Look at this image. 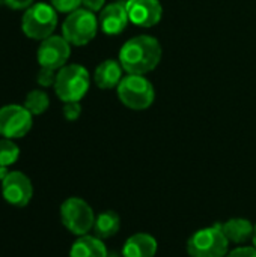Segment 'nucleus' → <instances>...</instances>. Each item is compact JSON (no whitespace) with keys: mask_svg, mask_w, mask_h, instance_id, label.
I'll return each instance as SVG.
<instances>
[{"mask_svg":"<svg viewBox=\"0 0 256 257\" xmlns=\"http://www.w3.org/2000/svg\"><path fill=\"white\" fill-rule=\"evenodd\" d=\"M118 60L127 74L145 75L158 66L161 60V45L154 36H134L121 47Z\"/></svg>","mask_w":256,"mask_h":257,"instance_id":"obj_1","label":"nucleus"},{"mask_svg":"<svg viewBox=\"0 0 256 257\" xmlns=\"http://www.w3.org/2000/svg\"><path fill=\"white\" fill-rule=\"evenodd\" d=\"M187 253L190 257L228 256L229 241L223 233L222 223L196 230L187 241Z\"/></svg>","mask_w":256,"mask_h":257,"instance_id":"obj_2","label":"nucleus"},{"mask_svg":"<svg viewBox=\"0 0 256 257\" xmlns=\"http://www.w3.org/2000/svg\"><path fill=\"white\" fill-rule=\"evenodd\" d=\"M91 84L89 72L84 66L72 63L59 69L54 81V92L63 102H80Z\"/></svg>","mask_w":256,"mask_h":257,"instance_id":"obj_3","label":"nucleus"},{"mask_svg":"<svg viewBox=\"0 0 256 257\" xmlns=\"http://www.w3.org/2000/svg\"><path fill=\"white\" fill-rule=\"evenodd\" d=\"M119 101L130 110H146L152 105L155 90L145 75L127 74L116 87Z\"/></svg>","mask_w":256,"mask_h":257,"instance_id":"obj_4","label":"nucleus"},{"mask_svg":"<svg viewBox=\"0 0 256 257\" xmlns=\"http://www.w3.org/2000/svg\"><path fill=\"white\" fill-rule=\"evenodd\" d=\"M57 11L47 3H33L21 18V29L30 39L44 41L53 35L57 26Z\"/></svg>","mask_w":256,"mask_h":257,"instance_id":"obj_5","label":"nucleus"},{"mask_svg":"<svg viewBox=\"0 0 256 257\" xmlns=\"http://www.w3.org/2000/svg\"><path fill=\"white\" fill-rule=\"evenodd\" d=\"M98 26L100 23L95 12H91L86 8H78L65 18L62 24V36L71 45L81 47L89 44L97 36Z\"/></svg>","mask_w":256,"mask_h":257,"instance_id":"obj_6","label":"nucleus"},{"mask_svg":"<svg viewBox=\"0 0 256 257\" xmlns=\"http://www.w3.org/2000/svg\"><path fill=\"white\" fill-rule=\"evenodd\" d=\"M60 221L72 235L83 236L94 229L95 214L91 205L81 197H68L60 205Z\"/></svg>","mask_w":256,"mask_h":257,"instance_id":"obj_7","label":"nucleus"},{"mask_svg":"<svg viewBox=\"0 0 256 257\" xmlns=\"http://www.w3.org/2000/svg\"><path fill=\"white\" fill-rule=\"evenodd\" d=\"M32 113L24 105L9 104L0 108V136L3 139H21L33 125Z\"/></svg>","mask_w":256,"mask_h":257,"instance_id":"obj_8","label":"nucleus"},{"mask_svg":"<svg viewBox=\"0 0 256 257\" xmlns=\"http://www.w3.org/2000/svg\"><path fill=\"white\" fill-rule=\"evenodd\" d=\"M2 197L15 208H24L33 197L32 181L23 172H9L2 181Z\"/></svg>","mask_w":256,"mask_h":257,"instance_id":"obj_9","label":"nucleus"},{"mask_svg":"<svg viewBox=\"0 0 256 257\" xmlns=\"http://www.w3.org/2000/svg\"><path fill=\"white\" fill-rule=\"evenodd\" d=\"M71 56V44L63 38L57 35H51L47 39L41 41V45L38 48V62L42 68L50 69H60L65 66Z\"/></svg>","mask_w":256,"mask_h":257,"instance_id":"obj_10","label":"nucleus"},{"mask_svg":"<svg viewBox=\"0 0 256 257\" xmlns=\"http://www.w3.org/2000/svg\"><path fill=\"white\" fill-rule=\"evenodd\" d=\"M128 21L130 17L127 11V0H116L100 11V17H98L100 27L109 36L122 33L127 29Z\"/></svg>","mask_w":256,"mask_h":257,"instance_id":"obj_11","label":"nucleus"},{"mask_svg":"<svg viewBox=\"0 0 256 257\" xmlns=\"http://www.w3.org/2000/svg\"><path fill=\"white\" fill-rule=\"evenodd\" d=\"M127 11L130 21L139 27H152L163 15L160 0H127Z\"/></svg>","mask_w":256,"mask_h":257,"instance_id":"obj_12","label":"nucleus"},{"mask_svg":"<svg viewBox=\"0 0 256 257\" xmlns=\"http://www.w3.org/2000/svg\"><path fill=\"white\" fill-rule=\"evenodd\" d=\"M157 251H158L157 239L152 235L143 232L131 235L122 247L124 257H154Z\"/></svg>","mask_w":256,"mask_h":257,"instance_id":"obj_13","label":"nucleus"},{"mask_svg":"<svg viewBox=\"0 0 256 257\" xmlns=\"http://www.w3.org/2000/svg\"><path fill=\"white\" fill-rule=\"evenodd\" d=\"M122 71H124V68L119 63V60L107 59L97 66L95 74H94V80L100 89H106V90L115 89V87H118V84L124 78Z\"/></svg>","mask_w":256,"mask_h":257,"instance_id":"obj_14","label":"nucleus"},{"mask_svg":"<svg viewBox=\"0 0 256 257\" xmlns=\"http://www.w3.org/2000/svg\"><path fill=\"white\" fill-rule=\"evenodd\" d=\"M69 257H109V251L103 239L95 235H83L71 245Z\"/></svg>","mask_w":256,"mask_h":257,"instance_id":"obj_15","label":"nucleus"},{"mask_svg":"<svg viewBox=\"0 0 256 257\" xmlns=\"http://www.w3.org/2000/svg\"><path fill=\"white\" fill-rule=\"evenodd\" d=\"M222 229H223V233L226 235L229 242L243 244V242L252 239L255 226L247 218L235 217V218H231V220L222 223Z\"/></svg>","mask_w":256,"mask_h":257,"instance_id":"obj_16","label":"nucleus"},{"mask_svg":"<svg viewBox=\"0 0 256 257\" xmlns=\"http://www.w3.org/2000/svg\"><path fill=\"white\" fill-rule=\"evenodd\" d=\"M121 229V218L115 211H103L95 217L94 223V235L100 239H109L113 238Z\"/></svg>","mask_w":256,"mask_h":257,"instance_id":"obj_17","label":"nucleus"},{"mask_svg":"<svg viewBox=\"0 0 256 257\" xmlns=\"http://www.w3.org/2000/svg\"><path fill=\"white\" fill-rule=\"evenodd\" d=\"M50 105V99H48V95L44 92V90H32L27 93L26 99H24V107L33 114V116H39L42 114L44 111H47Z\"/></svg>","mask_w":256,"mask_h":257,"instance_id":"obj_18","label":"nucleus"},{"mask_svg":"<svg viewBox=\"0 0 256 257\" xmlns=\"http://www.w3.org/2000/svg\"><path fill=\"white\" fill-rule=\"evenodd\" d=\"M20 157V148L11 139L0 140V167H9L17 163Z\"/></svg>","mask_w":256,"mask_h":257,"instance_id":"obj_19","label":"nucleus"},{"mask_svg":"<svg viewBox=\"0 0 256 257\" xmlns=\"http://www.w3.org/2000/svg\"><path fill=\"white\" fill-rule=\"evenodd\" d=\"M50 2L51 6L62 14H71L75 9H78L81 5V0H50Z\"/></svg>","mask_w":256,"mask_h":257,"instance_id":"obj_20","label":"nucleus"},{"mask_svg":"<svg viewBox=\"0 0 256 257\" xmlns=\"http://www.w3.org/2000/svg\"><path fill=\"white\" fill-rule=\"evenodd\" d=\"M56 71L54 69H50V68H42L39 69L38 75H36V81L39 86L42 87H50V86H54V81H56Z\"/></svg>","mask_w":256,"mask_h":257,"instance_id":"obj_21","label":"nucleus"},{"mask_svg":"<svg viewBox=\"0 0 256 257\" xmlns=\"http://www.w3.org/2000/svg\"><path fill=\"white\" fill-rule=\"evenodd\" d=\"M63 117L69 122H74L80 117L81 114V105L80 102H65L63 108H62Z\"/></svg>","mask_w":256,"mask_h":257,"instance_id":"obj_22","label":"nucleus"},{"mask_svg":"<svg viewBox=\"0 0 256 257\" xmlns=\"http://www.w3.org/2000/svg\"><path fill=\"white\" fill-rule=\"evenodd\" d=\"M226 257H256L255 247H237L231 250Z\"/></svg>","mask_w":256,"mask_h":257,"instance_id":"obj_23","label":"nucleus"},{"mask_svg":"<svg viewBox=\"0 0 256 257\" xmlns=\"http://www.w3.org/2000/svg\"><path fill=\"white\" fill-rule=\"evenodd\" d=\"M5 3L11 9L20 11V9H29L33 5V0H5Z\"/></svg>","mask_w":256,"mask_h":257,"instance_id":"obj_24","label":"nucleus"},{"mask_svg":"<svg viewBox=\"0 0 256 257\" xmlns=\"http://www.w3.org/2000/svg\"><path fill=\"white\" fill-rule=\"evenodd\" d=\"M106 0H81V5L91 12H100L104 8Z\"/></svg>","mask_w":256,"mask_h":257,"instance_id":"obj_25","label":"nucleus"},{"mask_svg":"<svg viewBox=\"0 0 256 257\" xmlns=\"http://www.w3.org/2000/svg\"><path fill=\"white\" fill-rule=\"evenodd\" d=\"M9 173L8 167H0V181H3L6 178V175Z\"/></svg>","mask_w":256,"mask_h":257,"instance_id":"obj_26","label":"nucleus"},{"mask_svg":"<svg viewBox=\"0 0 256 257\" xmlns=\"http://www.w3.org/2000/svg\"><path fill=\"white\" fill-rule=\"evenodd\" d=\"M252 241H253V247L256 248V224H255V230H253V236H252Z\"/></svg>","mask_w":256,"mask_h":257,"instance_id":"obj_27","label":"nucleus"}]
</instances>
